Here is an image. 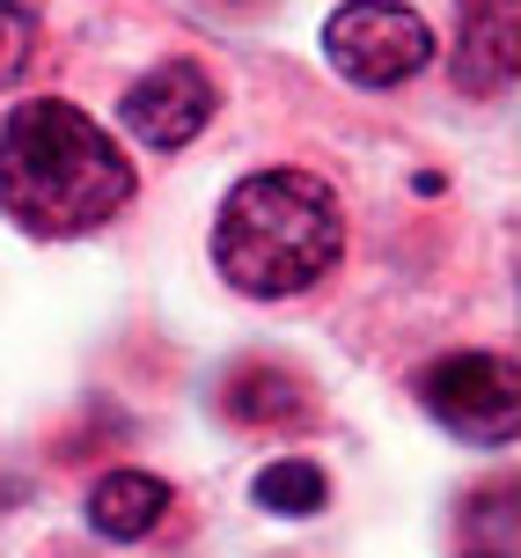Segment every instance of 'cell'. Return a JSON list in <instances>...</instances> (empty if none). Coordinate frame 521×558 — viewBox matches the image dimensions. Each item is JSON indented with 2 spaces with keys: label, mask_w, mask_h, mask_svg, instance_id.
<instances>
[{
  "label": "cell",
  "mask_w": 521,
  "mask_h": 558,
  "mask_svg": "<svg viewBox=\"0 0 521 558\" xmlns=\"http://www.w3.org/2000/svg\"><path fill=\"white\" fill-rule=\"evenodd\" d=\"M133 198V162L88 111L29 96L0 125V214L29 235H88Z\"/></svg>",
  "instance_id": "obj_1"
},
{
  "label": "cell",
  "mask_w": 521,
  "mask_h": 558,
  "mask_svg": "<svg viewBox=\"0 0 521 558\" xmlns=\"http://www.w3.org/2000/svg\"><path fill=\"white\" fill-rule=\"evenodd\" d=\"M346 251V214L324 177L308 169H257L243 177L214 221V265L235 294L287 302L338 265Z\"/></svg>",
  "instance_id": "obj_2"
},
{
  "label": "cell",
  "mask_w": 521,
  "mask_h": 558,
  "mask_svg": "<svg viewBox=\"0 0 521 558\" xmlns=\"http://www.w3.org/2000/svg\"><path fill=\"white\" fill-rule=\"evenodd\" d=\"M324 52L346 82L397 88V82H412V74H426L434 29H426L419 8H397V0H346L324 23Z\"/></svg>",
  "instance_id": "obj_3"
},
{
  "label": "cell",
  "mask_w": 521,
  "mask_h": 558,
  "mask_svg": "<svg viewBox=\"0 0 521 558\" xmlns=\"http://www.w3.org/2000/svg\"><path fill=\"white\" fill-rule=\"evenodd\" d=\"M419 404L470 448H507L521 434V375L499 353H448L419 375Z\"/></svg>",
  "instance_id": "obj_4"
},
{
  "label": "cell",
  "mask_w": 521,
  "mask_h": 558,
  "mask_svg": "<svg viewBox=\"0 0 521 558\" xmlns=\"http://www.w3.org/2000/svg\"><path fill=\"white\" fill-rule=\"evenodd\" d=\"M220 96H214V74L206 66H192V59H162V66H147L133 88H125V104H118V118H125V133L140 140V147H192L206 125H214Z\"/></svg>",
  "instance_id": "obj_5"
},
{
  "label": "cell",
  "mask_w": 521,
  "mask_h": 558,
  "mask_svg": "<svg viewBox=\"0 0 521 558\" xmlns=\"http://www.w3.org/2000/svg\"><path fill=\"white\" fill-rule=\"evenodd\" d=\"M456 82L493 96V88L514 82L521 66V0H456Z\"/></svg>",
  "instance_id": "obj_6"
},
{
  "label": "cell",
  "mask_w": 521,
  "mask_h": 558,
  "mask_svg": "<svg viewBox=\"0 0 521 558\" xmlns=\"http://www.w3.org/2000/svg\"><path fill=\"white\" fill-rule=\"evenodd\" d=\"M169 514V485L147 471H110L96 493H88V530L110 536V544H140V536H155Z\"/></svg>",
  "instance_id": "obj_7"
},
{
  "label": "cell",
  "mask_w": 521,
  "mask_h": 558,
  "mask_svg": "<svg viewBox=\"0 0 521 558\" xmlns=\"http://www.w3.org/2000/svg\"><path fill=\"white\" fill-rule=\"evenodd\" d=\"M220 412L235 426H287V418H302V383L272 361H243L220 383Z\"/></svg>",
  "instance_id": "obj_8"
},
{
  "label": "cell",
  "mask_w": 521,
  "mask_h": 558,
  "mask_svg": "<svg viewBox=\"0 0 521 558\" xmlns=\"http://www.w3.org/2000/svg\"><path fill=\"white\" fill-rule=\"evenodd\" d=\"M250 500L265 507V514L308 522V514H324V500H330V477L316 471V463H302V456H279V463H265V471H257Z\"/></svg>",
  "instance_id": "obj_9"
},
{
  "label": "cell",
  "mask_w": 521,
  "mask_h": 558,
  "mask_svg": "<svg viewBox=\"0 0 521 558\" xmlns=\"http://www.w3.org/2000/svg\"><path fill=\"white\" fill-rule=\"evenodd\" d=\"M29 45H37V23H29V8H15V0H0V88L15 82L29 66Z\"/></svg>",
  "instance_id": "obj_10"
},
{
  "label": "cell",
  "mask_w": 521,
  "mask_h": 558,
  "mask_svg": "<svg viewBox=\"0 0 521 558\" xmlns=\"http://www.w3.org/2000/svg\"><path fill=\"white\" fill-rule=\"evenodd\" d=\"M470 558H499V551H470Z\"/></svg>",
  "instance_id": "obj_11"
}]
</instances>
